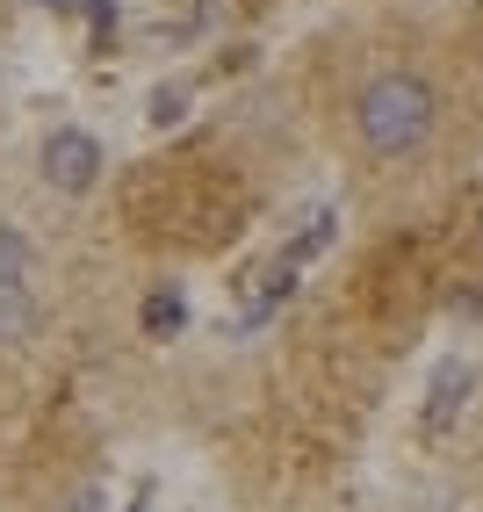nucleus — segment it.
Masks as SVG:
<instances>
[{"mask_svg":"<svg viewBox=\"0 0 483 512\" xmlns=\"http://www.w3.org/2000/svg\"><path fill=\"white\" fill-rule=\"evenodd\" d=\"M361 138L375 159H404V152H419L433 138V116H440V101L419 73H383V80H368L361 94Z\"/></svg>","mask_w":483,"mask_h":512,"instance_id":"f257e3e1","label":"nucleus"},{"mask_svg":"<svg viewBox=\"0 0 483 512\" xmlns=\"http://www.w3.org/2000/svg\"><path fill=\"white\" fill-rule=\"evenodd\" d=\"M469 390H476L469 361H447V368L433 375V390H426V433H447V426H455L462 404H469Z\"/></svg>","mask_w":483,"mask_h":512,"instance_id":"7ed1b4c3","label":"nucleus"},{"mask_svg":"<svg viewBox=\"0 0 483 512\" xmlns=\"http://www.w3.org/2000/svg\"><path fill=\"white\" fill-rule=\"evenodd\" d=\"M181 116H188V87H159L152 94V123L166 130V123H181Z\"/></svg>","mask_w":483,"mask_h":512,"instance_id":"6e6552de","label":"nucleus"},{"mask_svg":"<svg viewBox=\"0 0 483 512\" xmlns=\"http://www.w3.org/2000/svg\"><path fill=\"white\" fill-rule=\"evenodd\" d=\"M188 325V303L174 296V289H159V296H145V332L152 339H166V332H181Z\"/></svg>","mask_w":483,"mask_h":512,"instance_id":"423d86ee","label":"nucleus"},{"mask_svg":"<svg viewBox=\"0 0 483 512\" xmlns=\"http://www.w3.org/2000/svg\"><path fill=\"white\" fill-rule=\"evenodd\" d=\"M289 289H296V267H289V260L260 267V275H253V296H246V325H260L274 303H289Z\"/></svg>","mask_w":483,"mask_h":512,"instance_id":"20e7f679","label":"nucleus"},{"mask_svg":"<svg viewBox=\"0 0 483 512\" xmlns=\"http://www.w3.org/2000/svg\"><path fill=\"white\" fill-rule=\"evenodd\" d=\"M37 325V303H29V282H0V347H15V339Z\"/></svg>","mask_w":483,"mask_h":512,"instance_id":"39448f33","label":"nucleus"},{"mask_svg":"<svg viewBox=\"0 0 483 512\" xmlns=\"http://www.w3.org/2000/svg\"><path fill=\"white\" fill-rule=\"evenodd\" d=\"M37 8H87V0H37Z\"/></svg>","mask_w":483,"mask_h":512,"instance_id":"1a4fd4ad","label":"nucleus"},{"mask_svg":"<svg viewBox=\"0 0 483 512\" xmlns=\"http://www.w3.org/2000/svg\"><path fill=\"white\" fill-rule=\"evenodd\" d=\"M0 282H29V238L0 224Z\"/></svg>","mask_w":483,"mask_h":512,"instance_id":"0eeeda50","label":"nucleus"},{"mask_svg":"<svg viewBox=\"0 0 483 512\" xmlns=\"http://www.w3.org/2000/svg\"><path fill=\"white\" fill-rule=\"evenodd\" d=\"M44 181L58 195H87L101 181V145L87 138V130H51L44 138Z\"/></svg>","mask_w":483,"mask_h":512,"instance_id":"f03ea898","label":"nucleus"}]
</instances>
